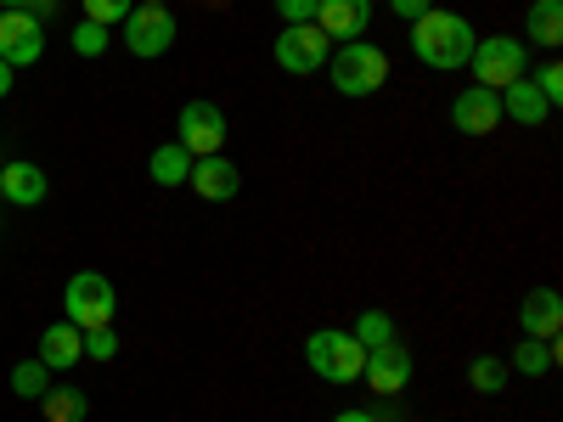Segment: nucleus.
I'll return each mask as SVG.
<instances>
[{
	"label": "nucleus",
	"instance_id": "f257e3e1",
	"mask_svg": "<svg viewBox=\"0 0 563 422\" xmlns=\"http://www.w3.org/2000/svg\"><path fill=\"white\" fill-rule=\"evenodd\" d=\"M474 23H467L462 12H440L429 7L417 23H411V52L422 68H434V74H456L467 68V57H474Z\"/></svg>",
	"mask_w": 563,
	"mask_h": 422
},
{
	"label": "nucleus",
	"instance_id": "f03ea898",
	"mask_svg": "<svg viewBox=\"0 0 563 422\" xmlns=\"http://www.w3.org/2000/svg\"><path fill=\"white\" fill-rule=\"evenodd\" d=\"M327 74H333L339 97L361 102V97H378V90H384L389 57H384L372 40H344V45H333V57H327Z\"/></svg>",
	"mask_w": 563,
	"mask_h": 422
},
{
	"label": "nucleus",
	"instance_id": "7ed1b4c3",
	"mask_svg": "<svg viewBox=\"0 0 563 422\" xmlns=\"http://www.w3.org/2000/svg\"><path fill=\"white\" fill-rule=\"evenodd\" d=\"M305 366L321 384H355L361 366H366V349L350 333H339V326H316V333L305 338Z\"/></svg>",
	"mask_w": 563,
	"mask_h": 422
},
{
	"label": "nucleus",
	"instance_id": "20e7f679",
	"mask_svg": "<svg viewBox=\"0 0 563 422\" xmlns=\"http://www.w3.org/2000/svg\"><path fill=\"white\" fill-rule=\"evenodd\" d=\"M63 310H68V321L79 326V333L113 326V310H119L113 281H108L102 270H74V276H68V288H63Z\"/></svg>",
	"mask_w": 563,
	"mask_h": 422
},
{
	"label": "nucleus",
	"instance_id": "39448f33",
	"mask_svg": "<svg viewBox=\"0 0 563 422\" xmlns=\"http://www.w3.org/2000/svg\"><path fill=\"white\" fill-rule=\"evenodd\" d=\"M467 68H474V79L485 90H501L512 79H525L530 57H525V40H512V34H485L474 40V57H467Z\"/></svg>",
	"mask_w": 563,
	"mask_h": 422
},
{
	"label": "nucleus",
	"instance_id": "423d86ee",
	"mask_svg": "<svg viewBox=\"0 0 563 422\" xmlns=\"http://www.w3.org/2000/svg\"><path fill=\"white\" fill-rule=\"evenodd\" d=\"M327 57H333V40H327L316 23H282V34H276V68L282 74H316V68H327Z\"/></svg>",
	"mask_w": 563,
	"mask_h": 422
},
{
	"label": "nucleus",
	"instance_id": "0eeeda50",
	"mask_svg": "<svg viewBox=\"0 0 563 422\" xmlns=\"http://www.w3.org/2000/svg\"><path fill=\"white\" fill-rule=\"evenodd\" d=\"M175 141H180L192 158L220 153V147H225V113H220L214 102H186V108L175 113Z\"/></svg>",
	"mask_w": 563,
	"mask_h": 422
},
{
	"label": "nucleus",
	"instance_id": "6e6552de",
	"mask_svg": "<svg viewBox=\"0 0 563 422\" xmlns=\"http://www.w3.org/2000/svg\"><path fill=\"white\" fill-rule=\"evenodd\" d=\"M169 45H175L169 7H130V18H124V52L130 57H164Z\"/></svg>",
	"mask_w": 563,
	"mask_h": 422
},
{
	"label": "nucleus",
	"instance_id": "1a4fd4ad",
	"mask_svg": "<svg viewBox=\"0 0 563 422\" xmlns=\"http://www.w3.org/2000/svg\"><path fill=\"white\" fill-rule=\"evenodd\" d=\"M45 57V29L34 12H0V63L7 68H34Z\"/></svg>",
	"mask_w": 563,
	"mask_h": 422
},
{
	"label": "nucleus",
	"instance_id": "9d476101",
	"mask_svg": "<svg viewBox=\"0 0 563 422\" xmlns=\"http://www.w3.org/2000/svg\"><path fill=\"white\" fill-rule=\"evenodd\" d=\"M361 378H366V389H372V395L395 400V395L411 384V349H406L400 338H389V344H378V349H366Z\"/></svg>",
	"mask_w": 563,
	"mask_h": 422
},
{
	"label": "nucleus",
	"instance_id": "9b49d317",
	"mask_svg": "<svg viewBox=\"0 0 563 422\" xmlns=\"http://www.w3.org/2000/svg\"><path fill=\"white\" fill-rule=\"evenodd\" d=\"M186 186H192L198 198L209 203H231L243 192V169L231 164L225 153H209V158H192V175H186Z\"/></svg>",
	"mask_w": 563,
	"mask_h": 422
},
{
	"label": "nucleus",
	"instance_id": "f8f14e48",
	"mask_svg": "<svg viewBox=\"0 0 563 422\" xmlns=\"http://www.w3.org/2000/svg\"><path fill=\"white\" fill-rule=\"evenodd\" d=\"M372 23V0H316V29L344 45V40H361Z\"/></svg>",
	"mask_w": 563,
	"mask_h": 422
},
{
	"label": "nucleus",
	"instance_id": "ddd939ff",
	"mask_svg": "<svg viewBox=\"0 0 563 422\" xmlns=\"http://www.w3.org/2000/svg\"><path fill=\"white\" fill-rule=\"evenodd\" d=\"M451 124L462 135H490L501 124V97H496V90H485V85H467L462 97L451 102Z\"/></svg>",
	"mask_w": 563,
	"mask_h": 422
},
{
	"label": "nucleus",
	"instance_id": "4468645a",
	"mask_svg": "<svg viewBox=\"0 0 563 422\" xmlns=\"http://www.w3.org/2000/svg\"><path fill=\"white\" fill-rule=\"evenodd\" d=\"M519 326H525V338L558 344V333H563V299H558V288H530L525 304H519Z\"/></svg>",
	"mask_w": 563,
	"mask_h": 422
},
{
	"label": "nucleus",
	"instance_id": "2eb2a0df",
	"mask_svg": "<svg viewBox=\"0 0 563 422\" xmlns=\"http://www.w3.org/2000/svg\"><path fill=\"white\" fill-rule=\"evenodd\" d=\"M45 169L40 164H29V158H18V164H0V203H18V209H34V203H45Z\"/></svg>",
	"mask_w": 563,
	"mask_h": 422
},
{
	"label": "nucleus",
	"instance_id": "dca6fc26",
	"mask_svg": "<svg viewBox=\"0 0 563 422\" xmlns=\"http://www.w3.org/2000/svg\"><path fill=\"white\" fill-rule=\"evenodd\" d=\"M496 97H501V119H512V124H547V119H552V108H547L541 90L530 85V74L512 79V85H501Z\"/></svg>",
	"mask_w": 563,
	"mask_h": 422
},
{
	"label": "nucleus",
	"instance_id": "f3484780",
	"mask_svg": "<svg viewBox=\"0 0 563 422\" xmlns=\"http://www.w3.org/2000/svg\"><path fill=\"white\" fill-rule=\"evenodd\" d=\"M79 355H85V333H79L74 321H57V326H45V333H40V360L52 366V371L79 366Z\"/></svg>",
	"mask_w": 563,
	"mask_h": 422
},
{
	"label": "nucleus",
	"instance_id": "a211bd4d",
	"mask_svg": "<svg viewBox=\"0 0 563 422\" xmlns=\"http://www.w3.org/2000/svg\"><path fill=\"white\" fill-rule=\"evenodd\" d=\"M147 175L158 186H186V175H192V153H186L180 141H164V147H153V158H147Z\"/></svg>",
	"mask_w": 563,
	"mask_h": 422
},
{
	"label": "nucleus",
	"instance_id": "6ab92c4d",
	"mask_svg": "<svg viewBox=\"0 0 563 422\" xmlns=\"http://www.w3.org/2000/svg\"><path fill=\"white\" fill-rule=\"evenodd\" d=\"M525 29H530V40H536V45L558 52V45H563V0H536L530 18H525Z\"/></svg>",
	"mask_w": 563,
	"mask_h": 422
},
{
	"label": "nucleus",
	"instance_id": "aec40b11",
	"mask_svg": "<svg viewBox=\"0 0 563 422\" xmlns=\"http://www.w3.org/2000/svg\"><path fill=\"white\" fill-rule=\"evenodd\" d=\"M40 411H45V422H85L90 400L79 389H45L40 395Z\"/></svg>",
	"mask_w": 563,
	"mask_h": 422
},
{
	"label": "nucleus",
	"instance_id": "412c9836",
	"mask_svg": "<svg viewBox=\"0 0 563 422\" xmlns=\"http://www.w3.org/2000/svg\"><path fill=\"white\" fill-rule=\"evenodd\" d=\"M558 366V344H541V338H525L512 349V371H525V378H547Z\"/></svg>",
	"mask_w": 563,
	"mask_h": 422
},
{
	"label": "nucleus",
	"instance_id": "4be33fe9",
	"mask_svg": "<svg viewBox=\"0 0 563 422\" xmlns=\"http://www.w3.org/2000/svg\"><path fill=\"white\" fill-rule=\"evenodd\" d=\"M45 389H52V366H45L40 355L12 366V395H18V400H40Z\"/></svg>",
	"mask_w": 563,
	"mask_h": 422
},
{
	"label": "nucleus",
	"instance_id": "5701e85b",
	"mask_svg": "<svg viewBox=\"0 0 563 422\" xmlns=\"http://www.w3.org/2000/svg\"><path fill=\"white\" fill-rule=\"evenodd\" d=\"M350 338H355L361 349H378V344H389V338H395V321H389L384 310H361V315H355V326H350Z\"/></svg>",
	"mask_w": 563,
	"mask_h": 422
},
{
	"label": "nucleus",
	"instance_id": "b1692460",
	"mask_svg": "<svg viewBox=\"0 0 563 422\" xmlns=\"http://www.w3.org/2000/svg\"><path fill=\"white\" fill-rule=\"evenodd\" d=\"M467 389H474V395H501L507 389V366L496 355H479L474 366H467Z\"/></svg>",
	"mask_w": 563,
	"mask_h": 422
},
{
	"label": "nucleus",
	"instance_id": "393cba45",
	"mask_svg": "<svg viewBox=\"0 0 563 422\" xmlns=\"http://www.w3.org/2000/svg\"><path fill=\"white\" fill-rule=\"evenodd\" d=\"M79 7H85V23H102V29H113V23H124V18H130L135 0H79Z\"/></svg>",
	"mask_w": 563,
	"mask_h": 422
},
{
	"label": "nucleus",
	"instance_id": "a878e982",
	"mask_svg": "<svg viewBox=\"0 0 563 422\" xmlns=\"http://www.w3.org/2000/svg\"><path fill=\"white\" fill-rule=\"evenodd\" d=\"M68 45H74L79 57H102V52H108V29H102V23H79V29L68 34Z\"/></svg>",
	"mask_w": 563,
	"mask_h": 422
},
{
	"label": "nucleus",
	"instance_id": "bb28decb",
	"mask_svg": "<svg viewBox=\"0 0 563 422\" xmlns=\"http://www.w3.org/2000/svg\"><path fill=\"white\" fill-rule=\"evenodd\" d=\"M530 85H536L541 97H547V108H558V102H563V68H558V63L536 68V74H530Z\"/></svg>",
	"mask_w": 563,
	"mask_h": 422
},
{
	"label": "nucleus",
	"instance_id": "cd10ccee",
	"mask_svg": "<svg viewBox=\"0 0 563 422\" xmlns=\"http://www.w3.org/2000/svg\"><path fill=\"white\" fill-rule=\"evenodd\" d=\"M85 355H90V360H113V355H119L113 326H97V333H85Z\"/></svg>",
	"mask_w": 563,
	"mask_h": 422
},
{
	"label": "nucleus",
	"instance_id": "c85d7f7f",
	"mask_svg": "<svg viewBox=\"0 0 563 422\" xmlns=\"http://www.w3.org/2000/svg\"><path fill=\"white\" fill-rule=\"evenodd\" d=\"M282 23H316V0H276Z\"/></svg>",
	"mask_w": 563,
	"mask_h": 422
},
{
	"label": "nucleus",
	"instance_id": "c756f323",
	"mask_svg": "<svg viewBox=\"0 0 563 422\" xmlns=\"http://www.w3.org/2000/svg\"><path fill=\"white\" fill-rule=\"evenodd\" d=\"M429 7H434V0H389V12H395V18H406V23H417Z\"/></svg>",
	"mask_w": 563,
	"mask_h": 422
},
{
	"label": "nucleus",
	"instance_id": "7c9ffc66",
	"mask_svg": "<svg viewBox=\"0 0 563 422\" xmlns=\"http://www.w3.org/2000/svg\"><path fill=\"white\" fill-rule=\"evenodd\" d=\"M52 7H57V0H0V12H34V18L52 12Z\"/></svg>",
	"mask_w": 563,
	"mask_h": 422
},
{
	"label": "nucleus",
	"instance_id": "2f4dec72",
	"mask_svg": "<svg viewBox=\"0 0 563 422\" xmlns=\"http://www.w3.org/2000/svg\"><path fill=\"white\" fill-rule=\"evenodd\" d=\"M12 85H18V68H7V63H0V102L12 97Z\"/></svg>",
	"mask_w": 563,
	"mask_h": 422
},
{
	"label": "nucleus",
	"instance_id": "473e14b6",
	"mask_svg": "<svg viewBox=\"0 0 563 422\" xmlns=\"http://www.w3.org/2000/svg\"><path fill=\"white\" fill-rule=\"evenodd\" d=\"M333 422H378V417H372V411H339Z\"/></svg>",
	"mask_w": 563,
	"mask_h": 422
},
{
	"label": "nucleus",
	"instance_id": "72a5a7b5",
	"mask_svg": "<svg viewBox=\"0 0 563 422\" xmlns=\"http://www.w3.org/2000/svg\"><path fill=\"white\" fill-rule=\"evenodd\" d=\"M141 7H169V0H141Z\"/></svg>",
	"mask_w": 563,
	"mask_h": 422
},
{
	"label": "nucleus",
	"instance_id": "f704fd0d",
	"mask_svg": "<svg viewBox=\"0 0 563 422\" xmlns=\"http://www.w3.org/2000/svg\"><path fill=\"white\" fill-rule=\"evenodd\" d=\"M0 164H7V158H0Z\"/></svg>",
	"mask_w": 563,
	"mask_h": 422
}]
</instances>
